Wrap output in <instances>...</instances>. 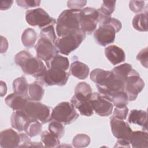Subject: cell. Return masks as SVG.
Here are the masks:
<instances>
[{"instance_id": "cell-1", "label": "cell", "mask_w": 148, "mask_h": 148, "mask_svg": "<svg viewBox=\"0 0 148 148\" xmlns=\"http://www.w3.org/2000/svg\"><path fill=\"white\" fill-rule=\"evenodd\" d=\"M98 23L99 28L94 33L97 43L102 46L112 43L116 34L121 29V23L115 18L107 17L101 18Z\"/></svg>"}, {"instance_id": "cell-2", "label": "cell", "mask_w": 148, "mask_h": 148, "mask_svg": "<svg viewBox=\"0 0 148 148\" xmlns=\"http://www.w3.org/2000/svg\"><path fill=\"white\" fill-rule=\"evenodd\" d=\"M14 61L25 74L37 79L41 77L47 70L41 60L37 57H34L26 50H22L17 53L14 57Z\"/></svg>"}, {"instance_id": "cell-3", "label": "cell", "mask_w": 148, "mask_h": 148, "mask_svg": "<svg viewBox=\"0 0 148 148\" xmlns=\"http://www.w3.org/2000/svg\"><path fill=\"white\" fill-rule=\"evenodd\" d=\"M80 11L67 9L61 12L56 21V33L58 37L80 29Z\"/></svg>"}, {"instance_id": "cell-4", "label": "cell", "mask_w": 148, "mask_h": 148, "mask_svg": "<svg viewBox=\"0 0 148 148\" xmlns=\"http://www.w3.org/2000/svg\"><path fill=\"white\" fill-rule=\"evenodd\" d=\"M86 34L81 29L57 38L55 46L58 52L68 55L76 49L86 38Z\"/></svg>"}, {"instance_id": "cell-5", "label": "cell", "mask_w": 148, "mask_h": 148, "mask_svg": "<svg viewBox=\"0 0 148 148\" xmlns=\"http://www.w3.org/2000/svg\"><path fill=\"white\" fill-rule=\"evenodd\" d=\"M75 108L71 102H62L51 111V120H54L67 125L75 121L79 117Z\"/></svg>"}, {"instance_id": "cell-6", "label": "cell", "mask_w": 148, "mask_h": 148, "mask_svg": "<svg viewBox=\"0 0 148 148\" xmlns=\"http://www.w3.org/2000/svg\"><path fill=\"white\" fill-rule=\"evenodd\" d=\"M24 111L29 118L38 120L42 124L51 120L50 108L40 102L29 101Z\"/></svg>"}, {"instance_id": "cell-7", "label": "cell", "mask_w": 148, "mask_h": 148, "mask_svg": "<svg viewBox=\"0 0 148 148\" xmlns=\"http://www.w3.org/2000/svg\"><path fill=\"white\" fill-rule=\"evenodd\" d=\"M99 18L98 9L91 7L82 9L80 13V29L86 34H91L95 30Z\"/></svg>"}, {"instance_id": "cell-8", "label": "cell", "mask_w": 148, "mask_h": 148, "mask_svg": "<svg viewBox=\"0 0 148 148\" xmlns=\"http://www.w3.org/2000/svg\"><path fill=\"white\" fill-rule=\"evenodd\" d=\"M25 20L29 25L38 26L41 28L56 23L54 18L51 17L43 9L40 8L27 10Z\"/></svg>"}, {"instance_id": "cell-9", "label": "cell", "mask_w": 148, "mask_h": 148, "mask_svg": "<svg viewBox=\"0 0 148 148\" xmlns=\"http://www.w3.org/2000/svg\"><path fill=\"white\" fill-rule=\"evenodd\" d=\"M69 76V73L66 71L57 68H48L39 81L47 86H63L66 84Z\"/></svg>"}, {"instance_id": "cell-10", "label": "cell", "mask_w": 148, "mask_h": 148, "mask_svg": "<svg viewBox=\"0 0 148 148\" xmlns=\"http://www.w3.org/2000/svg\"><path fill=\"white\" fill-rule=\"evenodd\" d=\"M96 87L100 94L108 96L116 92L124 91V82L111 71L108 76L96 84Z\"/></svg>"}, {"instance_id": "cell-11", "label": "cell", "mask_w": 148, "mask_h": 148, "mask_svg": "<svg viewBox=\"0 0 148 148\" xmlns=\"http://www.w3.org/2000/svg\"><path fill=\"white\" fill-rule=\"evenodd\" d=\"M35 49L36 57L40 60H43L45 63L50 61L58 53L55 43L43 37H39L35 46Z\"/></svg>"}, {"instance_id": "cell-12", "label": "cell", "mask_w": 148, "mask_h": 148, "mask_svg": "<svg viewBox=\"0 0 148 148\" xmlns=\"http://www.w3.org/2000/svg\"><path fill=\"white\" fill-rule=\"evenodd\" d=\"M90 102L93 110L99 116L106 117L111 114L113 109V105L103 95L99 92H93L90 98Z\"/></svg>"}, {"instance_id": "cell-13", "label": "cell", "mask_w": 148, "mask_h": 148, "mask_svg": "<svg viewBox=\"0 0 148 148\" xmlns=\"http://www.w3.org/2000/svg\"><path fill=\"white\" fill-rule=\"evenodd\" d=\"M144 87L145 82L139 76V74L128 77L124 82V91L127 94L128 101L135 100Z\"/></svg>"}, {"instance_id": "cell-14", "label": "cell", "mask_w": 148, "mask_h": 148, "mask_svg": "<svg viewBox=\"0 0 148 148\" xmlns=\"http://www.w3.org/2000/svg\"><path fill=\"white\" fill-rule=\"evenodd\" d=\"M110 124L113 135L118 139L130 141L132 130L127 123L113 116L110 119Z\"/></svg>"}, {"instance_id": "cell-15", "label": "cell", "mask_w": 148, "mask_h": 148, "mask_svg": "<svg viewBox=\"0 0 148 148\" xmlns=\"http://www.w3.org/2000/svg\"><path fill=\"white\" fill-rule=\"evenodd\" d=\"M20 135L12 128L3 130L0 133V146L2 148L18 147Z\"/></svg>"}, {"instance_id": "cell-16", "label": "cell", "mask_w": 148, "mask_h": 148, "mask_svg": "<svg viewBox=\"0 0 148 148\" xmlns=\"http://www.w3.org/2000/svg\"><path fill=\"white\" fill-rule=\"evenodd\" d=\"M29 101L28 95L15 92L8 95L5 99L6 104L14 111L24 110Z\"/></svg>"}, {"instance_id": "cell-17", "label": "cell", "mask_w": 148, "mask_h": 148, "mask_svg": "<svg viewBox=\"0 0 148 148\" xmlns=\"http://www.w3.org/2000/svg\"><path fill=\"white\" fill-rule=\"evenodd\" d=\"M105 54L108 60L114 65L120 64L125 59V54L122 49L116 45H110L105 49Z\"/></svg>"}, {"instance_id": "cell-18", "label": "cell", "mask_w": 148, "mask_h": 148, "mask_svg": "<svg viewBox=\"0 0 148 148\" xmlns=\"http://www.w3.org/2000/svg\"><path fill=\"white\" fill-rule=\"evenodd\" d=\"M30 118L24 110L14 111L11 116L10 121L12 128L19 132L24 131L25 125Z\"/></svg>"}, {"instance_id": "cell-19", "label": "cell", "mask_w": 148, "mask_h": 148, "mask_svg": "<svg viewBox=\"0 0 148 148\" xmlns=\"http://www.w3.org/2000/svg\"><path fill=\"white\" fill-rule=\"evenodd\" d=\"M130 143L133 148H147V132L144 131H136L132 132Z\"/></svg>"}, {"instance_id": "cell-20", "label": "cell", "mask_w": 148, "mask_h": 148, "mask_svg": "<svg viewBox=\"0 0 148 148\" xmlns=\"http://www.w3.org/2000/svg\"><path fill=\"white\" fill-rule=\"evenodd\" d=\"M69 72L72 76L79 79L84 80L87 77L90 69L86 64L79 61H75L70 66Z\"/></svg>"}, {"instance_id": "cell-21", "label": "cell", "mask_w": 148, "mask_h": 148, "mask_svg": "<svg viewBox=\"0 0 148 148\" xmlns=\"http://www.w3.org/2000/svg\"><path fill=\"white\" fill-rule=\"evenodd\" d=\"M128 121L141 126L145 130H147V112L142 110H131L128 116Z\"/></svg>"}, {"instance_id": "cell-22", "label": "cell", "mask_w": 148, "mask_h": 148, "mask_svg": "<svg viewBox=\"0 0 148 148\" xmlns=\"http://www.w3.org/2000/svg\"><path fill=\"white\" fill-rule=\"evenodd\" d=\"M112 72L124 82L130 76L139 74L136 71L132 68V65L128 63H124L114 67L112 70Z\"/></svg>"}, {"instance_id": "cell-23", "label": "cell", "mask_w": 148, "mask_h": 148, "mask_svg": "<svg viewBox=\"0 0 148 148\" xmlns=\"http://www.w3.org/2000/svg\"><path fill=\"white\" fill-rule=\"evenodd\" d=\"M71 102L74 107L77 109L80 113L85 116H90L93 114V109L90 102V99L81 100L76 99L73 96L71 99Z\"/></svg>"}, {"instance_id": "cell-24", "label": "cell", "mask_w": 148, "mask_h": 148, "mask_svg": "<svg viewBox=\"0 0 148 148\" xmlns=\"http://www.w3.org/2000/svg\"><path fill=\"white\" fill-rule=\"evenodd\" d=\"M45 90L43 87V84L39 81L29 84L28 95L31 101L39 102L43 98Z\"/></svg>"}, {"instance_id": "cell-25", "label": "cell", "mask_w": 148, "mask_h": 148, "mask_svg": "<svg viewBox=\"0 0 148 148\" xmlns=\"http://www.w3.org/2000/svg\"><path fill=\"white\" fill-rule=\"evenodd\" d=\"M92 91L91 87L86 82L79 83L75 88V95L76 98L82 100L90 99Z\"/></svg>"}, {"instance_id": "cell-26", "label": "cell", "mask_w": 148, "mask_h": 148, "mask_svg": "<svg viewBox=\"0 0 148 148\" xmlns=\"http://www.w3.org/2000/svg\"><path fill=\"white\" fill-rule=\"evenodd\" d=\"M48 68H57L66 71L69 66V60L67 57L59 54L56 55L50 61L46 63Z\"/></svg>"}, {"instance_id": "cell-27", "label": "cell", "mask_w": 148, "mask_h": 148, "mask_svg": "<svg viewBox=\"0 0 148 148\" xmlns=\"http://www.w3.org/2000/svg\"><path fill=\"white\" fill-rule=\"evenodd\" d=\"M147 10L136 14L132 20V26L137 31L140 32L147 31Z\"/></svg>"}, {"instance_id": "cell-28", "label": "cell", "mask_w": 148, "mask_h": 148, "mask_svg": "<svg viewBox=\"0 0 148 148\" xmlns=\"http://www.w3.org/2000/svg\"><path fill=\"white\" fill-rule=\"evenodd\" d=\"M42 124L39 120L30 118L25 125L24 131L30 138L38 135L42 132Z\"/></svg>"}, {"instance_id": "cell-29", "label": "cell", "mask_w": 148, "mask_h": 148, "mask_svg": "<svg viewBox=\"0 0 148 148\" xmlns=\"http://www.w3.org/2000/svg\"><path fill=\"white\" fill-rule=\"evenodd\" d=\"M105 97L108 98L116 107L125 106L129 101L127 94L125 91L116 92Z\"/></svg>"}, {"instance_id": "cell-30", "label": "cell", "mask_w": 148, "mask_h": 148, "mask_svg": "<svg viewBox=\"0 0 148 148\" xmlns=\"http://www.w3.org/2000/svg\"><path fill=\"white\" fill-rule=\"evenodd\" d=\"M42 142L47 147H57L60 144L59 137L49 131H43L40 135Z\"/></svg>"}, {"instance_id": "cell-31", "label": "cell", "mask_w": 148, "mask_h": 148, "mask_svg": "<svg viewBox=\"0 0 148 148\" xmlns=\"http://www.w3.org/2000/svg\"><path fill=\"white\" fill-rule=\"evenodd\" d=\"M37 39V34L35 31L31 28L25 29L21 35L23 45L27 48H31L34 46Z\"/></svg>"}, {"instance_id": "cell-32", "label": "cell", "mask_w": 148, "mask_h": 148, "mask_svg": "<svg viewBox=\"0 0 148 148\" xmlns=\"http://www.w3.org/2000/svg\"><path fill=\"white\" fill-rule=\"evenodd\" d=\"M29 84L24 76L16 79L13 82V90L14 92L28 95Z\"/></svg>"}, {"instance_id": "cell-33", "label": "cell", "mask_w": 148, "mask_h": 148, "mask_svg": "<svg viewBox=\"0 0 148 148\" xmlns=\"http://www.w3.org/2000/svg\"><path fill=\"white\" fill-rule=\"evenodd\" d=\"M115 5V1H103L101 8L98 9L100 18L102 17H110V15L114 10Z\"/></svg>"}, {"instance_id": "cell-34", "label": "cell", "mask_w": 148, "mask_h": 148, "mask_svg": "<svg viewBox=\"0 0 148 148\" xmlns=\"http://www.w3.org/2000/svg\"><path fill=\"white\" fill-rule=\"evenodd\" d=\"M90 137L85 134H79L74 136L72 145L75 147H85L89 145Z\"/></svg>"}, {"instance_id": "cell-35", "label": "cell", "mask_w": 148, "mask_h": 148, "mask_svg": "<svg viewBox=\"0 0 148 148\" xmlns=\"http://www.w3.org/2000/svg\"><path fill=\"white\" fill-rule=\"evenodd\" d=\"M110 73L111 71H105L102 69L96 68L91 72L90 79L95 84H98L108 76Z\"/></svg>"}, {"instance_id": "cell-36", "label": "cell", "mask_w": 148, "mask_h": 148, "mask_svg": "<svg viewBox=\"0 0 148 148\" xmlns=\"http://www.w3.org/2000/svg\"><path fill=\"white\" fill-rule=\"evenodd\" d=\"M49 131L61 138L64 134V127L60 121L51 120L49 125Z\"/></svg>"}, {"instance_id": "cell-37", "label": "cell", "mask_w": 148, "mask_h": 148, "mask_svg": "<svg viewBox=\"0 0 148 148\" xmlns=\"http://www.w3.org/2000/svg\"><path fill=\"white\" fill-rule=\"evenodd\" d=\"M39 37L46 38L55 43L57 39V36L53 25H50L43 28L40 31Z\"/></svg>"}, {"instance_id": "cell-38", "label": "cell", "mask_w": 148, "mask_h": 148, "mask_svg": "<svg viewBox=\"0 0 148 148\" xmlns=\"http://www.w3.org/2000/svg\"><path fill=\"white\" fill-rule=\"evenodd\" d=\"M128 113V109L125 106L123 107H116L114 109L113 112V116L121 119V120H125Z\"/></svg>"}, {"instance_id": "cell-39", "label": "cell", "mask_w": 148, "mask_h": 148, "mask_svg": "<svg viewBox=\"0 0 148 148\" xmlns=\"http://www.w3.org/2000/svg\"><path fill=\"white\" fill-rule=\"evenodd\" d=\"M145 2L143 1H131L129 2V7L134 13H139L144 9Z\"/></svg>"}, {"instance_id": "cell-40", "label": "cell", "mask_w": 148, "mask_h": 148, "mask_svg": "<svg viewBox=\"0 0 148 148\" xmlns=\"http://www.w3.org/2000/svg\"><path fill=\"white\" fill-rule=\"evenodd\" d=\"M16 3L18 6L21 8H24L25 9H28L29 8L39 6L40 3V1H36V0L16 1Z\"/></svg>"}, {"instance_id": "cell-41", "label": "cell", "mask_w": 148, "mask_h": 148, "mask_svg": "<svg viewBox=\"0 0 148 148\" xmlns=\"http://www.w3.org/2000/svg\"><path fill=\"white\" fill-rule=\"evenodd\" d=\"M147 48L146 47L140 50L136 56V59L145 68H147Z\"/></svg>"}, {"instance_id": "cell-42", "label": "cell", "mask_w": 148, "mask_h": 148, "mask_svg": "<svg viewBox=\"0 0 148 148\" xmlns=\"http://www.w3.org/2000/svg\"><path fill=\"white\" fill-rule=\"evenodd\" d=\"M86 3V1H68L67 6L70 9L82 10Z\"/></svg>"}, {"instance_id": "cell-43", "label": "cell", "mask_w": 148, "mask_h": 148, "mask_svg": "<svg viewBox=\"0 0 148 148\" xmlns=\"http://www.w3.org/2000/svg\"><path fill=\"white\" fill-rule=\"evenodd\" d=\"M20 142L18 147H30L32 142L31 141L30 137L25 132L20 134Z\"/></svg>"}, {"instance_id": "cell-44", "label": "cell", "mask_w": 148, "mask_h": 148, "mask_svg": "<svg viewBox=\"0 0 148 148\" xmlns=\"http://www.w3.org/2000/svg\"><path fill=\"white\" fill-rule=\"evenodd\" d=\"M116 147H127L129 148L131 147L130 141L124 140V139H117L116 143L114 146Z\"/></svg>"}, {"instance_id": "cell-45", "label": "cell", "mask_w": 148, "mask_h": 148, "mask_svg": "<svg viewBox=\"0 0 148 148\" xmlns=\"http://www.w3.org/2000/svg\"><path fill=\"white\" fill-rule=\"evenodd\" d=\"M13 3V1H1L0 9L1 10H5L11 7Z\"/></svg>"}, {"instance_id": "cell-46", "label": "cell", "mask_w": 148, "mask_h": 148, "mask_svg": "<svg viewBox=\"0 0 148 148\" xmlns=\"http://www.w3.org/2000/svg\"><path fill=\"white\" fill-rule=\"evenodd\" d=\"M1 96L3 97L4 95L6 94L7 91V87L5 82L3 81H1Z\"/></svg>"}, {"instance_id": "cell-47", "label": "cell", "mask_w": 148, "mask_h": 148, "mask_svg": "<svg viewBox=\"0 0 148 148\" xmlns=\"http://www.w3.org/2000/svg\"><path fill=\"white\" fill-rule=\"evenodd\" d=\"M43 147L42 143L41 142H32L30 147Z\"/></svg>"}]
</instances>
